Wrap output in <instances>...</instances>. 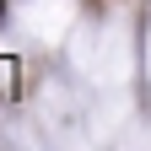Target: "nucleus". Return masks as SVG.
Here are the masks:
<instances>
[{"label": "nucleus", "mask_w": 151, "mask_h": 151, "mask_svg": "<svg viewBox=\"0 0 151 151\" xmlns=\"http://www.w3.org/2000/svg\"><path fill=\"white\" fill-rule=\"evenodd\" d=\"M0 11H6V0H0Z\"/></svg>", "instance_id": "1"}]
</instances>
